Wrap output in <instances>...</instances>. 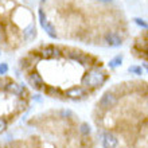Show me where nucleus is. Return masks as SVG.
I'll return each mask as SVG.
<instances>
[{
    "mask_svg": "<svg viewBox=\"0 0 148 148\" xmlns=\"http://www.w3.org/2000/svg\"><path fill=\"white\" fill-rule=\"evenodd\" d=\"M106 81V74L104 70H101V69H92L90 71H88V73L82 77V85L85 86V88H92V89H94V88H98L100 85H102L104 82Z\"/></svg>",
    "mask_w": 148,
    "mask_h": 148,
    "instance_id": "f257e3e1",
    "label": "nucleus"
},
{
    "mask_svg": "<svg viewBox=\"0 0 148 148\" xmlns=\"http://www.w3.org/2000/svg\"><path fill=\"white\" fill-rule=\"evenodd\" d=\"M63 55H66L67 58H70L71 61H75L77 63L82 65V66H92V63L94 62V59L86 53L77 50H63Z\"/></svg>",
    "mask_w": 148,
    "mask_h": 148,
    "instance_id": "f03ea898",
    "label": "nucleus"
},
{
    "mask_svg": "<svg viewBox=\"0 0 148 148\" xmlns=\"http://www.w3.org/2000/svg\"><path fill=\"white\" fill-rule=\"evenodd\" d=\"M5 92L19 98H26L28 96V92L26 89V86L23 84H19V82L14 81V79L8 81V84L5 85Z\"/></svg>",
    "mask_w": 148,
    "mask_h": 148,
    "instance_id": "7ed1b4c3",
    "label": "nucleus"
},
{
    "mask_svg": "<svg viewBox=\"0 0 148 148\" xmlns=\"http://www.w3.org/2000/svg\"><path fill=\"white\" fill-rule=\"evenodd\" d=\"M38 15H39V23H40L42 28L45 30V32H46V34L50 36L51 39H57V38H58V35H57V30H55V26L47 20L46 14H45V11H43V8H39Z\"/></svg>",
    "mask_w": 148,
    "mask_h": 148,
    "instance_id": "20e7f679",
    "label": "nucleus"
},
{
    "mask_svg": "<svg viewBox=\"0 0 148 148\" xmlns=\"http://www.w3.org/2000/svg\"><path fill=\"white\" fill-rule=\"evenodd\" d=\"M86 94H88V90L85 86H71V88L65 90L63 96L66 98H70V100H79V98L85 97Z\"/></svg>",
    "mask_w": 148,
    "mask_h": 148,
    "instance_id": "39448f33",
    "label": "nucleus"
},
{
    "mask_svg": "<svg viewBox=\"0 0 148 148\" xmlns=\"http://www.w3.org/2000/svg\"><path fill=\"white\" fill-rule=\"evenodd\" d=\"M27 79H28V82H30V85H31L34 89H36V90H43L45 88H46L43 77L35 70H31L30 73H28Z\"/></svg>",
    "mask_w": 148,
    "mask_h": 148,
    "instance_id": "423d86ee",
    "label": "nucleus"
},
{
    "mask_svg": "<svg viewBox=\"0 0 148 148\" xmlns=\"http://www.w3.org/2000/svg\"><path fill=\"white\" fill-rule=\"evenodd\" d=\"M116 101H117V98L114 96V93L106 92V93H104L101 100H100V106H101L102 109H110L112 106H114Z\"/></svg>",
    "mask_w": 148,
    "mask_h": 148,
    "instance_id": "0eeeda50",
    "label": "nucleus"
},
{
    "mask_svg": "<svg viewBox=\"0 0 148 148\" xmlns=\"http://www.w3.org/2000/svg\"><path fill=\"white\" fill-rule=\"evenodd\" d=\"M102 145L104 148H117L119 145V139L114 133L105 132L102 135Z\"/></svg>",
    "mask_w": 148,
    "mask_h": 148,
    "instance_id": "6e6552de",
    "label": "nucleus"
},
{
    "mask_svg": "<svg viewBox=\"0 0 148 148\" xmlns=\"http://www.w3.org/2000/svg\"><path fill=\"white\" fill-rule=\"evenodd\" d=\"M22 38H23V40H26V42L34 40V39L36 38V27L32 22L28 23L27 26L23 28V31H22Z\"/></svg>",
    "mask_w": 148,
    "mask_h": 148,
    "instance_id": "1a4fd4ad",
    "label": "nucleus"
},
{
    "mask_svg": "<svg viewBox=\"0 0 148 148\" xmlns=\"http://www.w3.org/2000/svg\"><path fill=\"white\" fill-rule=\"evenodd\" d=\"M104 39H105L106 45L110 47H119L123 45V39L120 35H117L116 32H106Z\"/></svg>",
    "mask_w": 148,
    "mask_h": 148,
    "instance_id": "9d476101",
    "label": "nucleus"
},
{
    "mask_svg": "<svg viewBox=\"0 0 148 148\" xmlns=\"http://www.w3.org/2000/svg\"><path fill=\"white\" fill-rule=\"evenodd\" d=\"M54 50H55V46L53 45H46V46H42L38 51V54L40 55L42 59H53L54 57Z\"/></svg>",
    "mask_w": 148,
    "mask_h": 148,
    "instance_id": "9b49d317",
    "label": "nucleus"
},
{
    "mask_svg": "<svg viewBox=\"0 0 148 148\" xmlns=\"http://www.w3.org/2000/svg\"><path fill=\"white\" fill-rule=\"evenodd\" d=\"M121 63H123V55H116L113 59H110L108 65L110 69H116V67L121 66Z\"/></svg>",
    "mask_w": 148,
    "mask_h": 148,
    "instance_id": "f8f14e48",
    "label": "nucleus"
},
{
    "mask_svg": "<svg viewBox=\"0 0 148 148\" xmlns=\"http://www.w3.org/2000/svg\"><path fill=\"white\" fill-rule=\"evenodd\" d=\"M128 71L131 74H136V75H141L143 74V67L141 66H129Z\"/></svg>",
    "mask_w": 148,
    "mask_h": 148,
    "instance_id": "ddd939ff",
    "label": "nucleus"
},
{
    "mask_svg": "<svg viewBox=\"0 0 148 148\" xmlns=\"http://www.w3.org/2000/svg\"><path fill=\"white\" fill-rule=\"evenodd\" d=\"M79 132H81L84 136H88V135L90 133V127H89V124L84 123V124L79 125Z\"/></svg>",
    "mask_w": 148,
    "mask_h": 148,
    "instance_id": "4468645a",
    "label": "nucleus"
},
{
    "mask_svg": "<svg viewBox=\"0 0 148 148\" xmlns=\"http://www.w3.org/2000/svg\"><path fill=\"white\" fill-rule=\"evenodd\" d=\"M8 129V121L4 117H0V135L4 133Z\"/></svg>",
    "mask_w": 148,
    "mask_h": 148,
    "instance_id": "2eb2a0df",
    "label": "nucleus"
},
{
    "mask_svg": "<svg viewBox=\"0 0 148 148\" xmlns=\"http://www.w3.org/2000/svg\"><path fill=\"white\" fill-rule=\"evenodd\" d=\"M133 22L139 26V27H141V28H148V23L145 22L144 19H141V18H135L133 19Z\"/></svg>",
    "mask_w": 148,
    "mask_h": 148,
    "instance_id": "dca6fc26",
    "label": "nucleus"
},
{
    "mask_svg": "<svg viewBox=\"0 0 148 148\" xmlns=\"http://www.w3.org/2000/svg\"><path fill=\"white\" fill-rule=\"evenodd\" d=\"M10 70V67L5 62H0V75H5Z\"/></svg>",
    "mask_w": 148,
    "mask_h": 148,
    "instance_id": "f3484780",
    "label": "nucleus"
},
{
    "mask_svg": "<svg viewBox=\"0 0 148 148\" xmlns=\"http://www.w3.org/2000/svg\"><path fill=\"white\" fill-rule=\"evenodd\" d=\"M59 116L61 117H63V119H70V117H74V114H73V112L71 110H61L59 112Z\"/></svg>",
    "mask_w": 148,
    "mask_h": 148,
    "instance_id": "a211bd4d",
    "label": "nucleus"
},
{
    "mask_svg": "<svg viewBox=\"0 0 148 148\" xmlns=\"http://www.w3.org/2000/svg\"><path fill=\"white\" fill-rule=\"evenodd\" d=\"M100 1H102V3H110V1H113V0H100Z\"/></svg>",
    "mask_w": 148,
    "mask_h": 148,
    "instance_id": "6ab92c4d",
    "label": "nucleus"
},
{
    "mask_svg": "<svg viewBox=\"0 0 148 148\" xmlns=\"http://www.w3.org/2000/svg\"><path fill=\"white\" fill-rule=\"evenodd\" d=\"M143 67H144L145 70H147V71H148V63H144V65H143Z\"/></svg>",
    "mask_w": 148,
    "mask_h": 148,
    "instance_id": "aec40b11",
    "label": "nucleus"
},
{
    "mask_svg": "<svg viewBox=\"0 0 148 148\" xmlns=\"http://www.w3.org/2000/svg\"><path fill=\"white\" fill-rule=\"evenodd\" d=\"M147 53H148V47H147Z\"/></svg>",
    "mask_w": 148,
    "mask_h": 148,
    "instance_id": "412c9836",
    "label": "nucleus"
}]
</instances>
